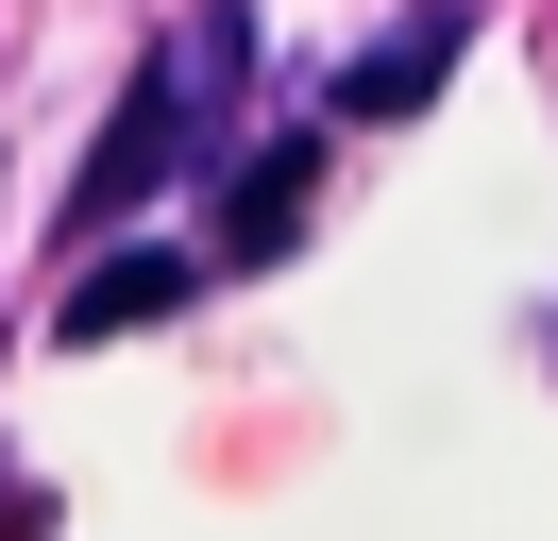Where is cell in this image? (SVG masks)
<instances>
[{"label": "cell", "mask_w": 558, "mask_h": 541, "mask_svg": "<svg viewBox=\"0 0 558 541\" xmlns=\"http://www.w3.org/2000/svg\"><path fill=\"white\" fill-rule=\"evenodd\" d=\"M170 153H204V119H186V68L153 51L136 85H119V135L85 153V187H69V237H102V220H136L153 187H170Z\"/></svg>", "instance_id": "1"}, {"label": "cell", "mask_w": 558, "mask_h": 541, "mask_svg": "<svg viewBox=\"0 0 558 541\" xmlns=\"http://www.w3.org/2000/svg\"><path fill=\"white\" fill-rule=\"evenodd\" d=\"M457 34H474V17H457V0H423V17L389 34V51H355L339 85H322V119H407V101H423V85L457 68Z\"/></svg>", "instance_id": "2"}, {"label": "cell", "mask_w": 558, "mask_h": 541, "mask_svg": "<svg viewBox=\"0 0 558 541\" xmlns=\"http://www.w3.org/2000/svg\"><path fill=\"white\" fill-rule=\"evenodd\" d=\"M305 169H322V119H288L271 153L238 169V203H220V254H288V220H305Z\"/></svg>", "instance_id": "3"}, {"label": "cell", "mask_w": 558, "mask_h": 541, "mask_svg": "<svg viewBox=\"0 0 558 541\" xmlns=\"http://www.w3.org/2000/svg\"><path fill=\"white\" fill-rule=\"evenodd\" d=\"M186 304V254H119V270H85L69 304H51V338H136V322H170Z\"/></svg>", "instance_id": "4"}, {"label": "cell", "mask_w": 558, "mask_h": 541, "mask_svg": "<svg viewBox=\"0 0 558 541\" xmlns=\"http://www.w3.org/2000/svg\"><path fill=\"white\" fill-rule=\"evenodd\" d=\"M0 541H51V491H35V473H0Z\"/></svg>", "instance_id": "5"}]
</instances>
